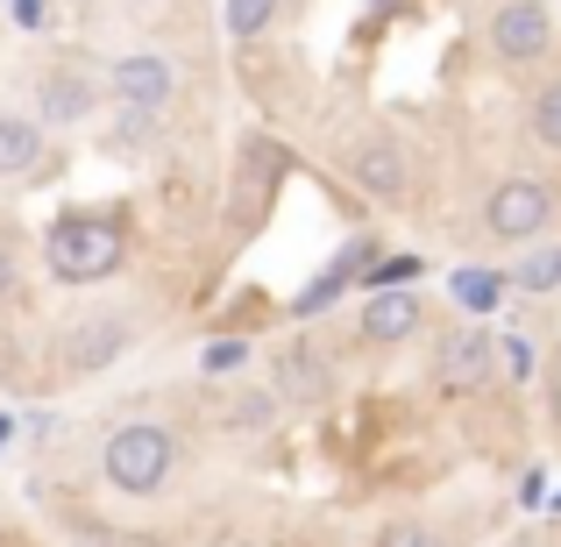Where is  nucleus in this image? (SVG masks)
I'll return each mask as SVG.
<instances>
[{"instance_id":"nucleus-7","label":"nucleus","mask_w":561,"mask_h":547,"mask_svg":"<svg viewBox=\"0 0 561 547\" xmlns=\"http://www.w3.org/2000/svg\"><path fill=\"white\" fill-rule=\"evenodd\" d=\"M491 50L505 57V65H534V57L554 50V14L540 8V0H505V8L491 14Z\"/></svg>"},{"instance_id":"nucleus-5","label":"nucleus","mask_w":561,"mask_h":547,"mask_svg":"<svg viewBox=\"0 0 561 547\" xmlns=\"http://www.w3.org/2000/svg\"><path fill=\"white\" fill-rule=\"evenodd\" d=\"M107 100L114 107H142V114H164L171 100H179V65H171L164 50H128L107 65Z\"/></svg>"},{"instance_id":"nucleus-14","label":"nucleus","mask_w":561,"mask_h":547,"mask_svg":"<svg viewBox=\"0 0 561 547\" xmlns=\"http://www.w3.org/2000/svg\"><path fill=\"white\" fill-rule=\"evenodd\" d=\"M505 285L526 292V299H548V292H561V242H534L519 263H512Z\"/></svg>"},{"instance_id":"nucleus-23","label":"nucleus","mask_w":561,"mask_h":547,"mask_svg":"<svg viewBox=\"0 0 561 547\" xmlns=\"http://www.w3.org/2000/svg\"><path fill=\"white\" fill-rule=\"evenodd\" d=\"M14 14H22V22H36V14H43V8H36V0H14Z\"/></svg>"},{"instance_id":"nucleus-2","label":"nucleus","mask_w":561,"mask_h":547,"mask_svg":"<svg viewBox=\"0 0 561 547\" xmlns=\"http://www.w3.org/2000/svg\"><path fill=\"white\" fill-rule=\"evenodd\" d=\"M43 263L65 285H100V277L122 271V228L107 214H57L43 235Z\"/></svg>"},{"instance_id":"nucleus-20","label":"nucleus","mask_w":561,"mask_h":547,"mask_svg":"<svg viewBox=\"0 0 561 547\" xmlns=\"http://www.w3.org/2000/svg\"><path fill=\"white\" fill-rule=\"evenodd\" d=\"M242 356H249V342H234V334H228V342H206V356H199V369H206V377H228V369L242 363Z\"/></svg>"},{"instance_id":"nucleus-16","label":"nucleus","mask_w":561,"mask_h":547,"mask_svg":"<svg viewBox=\"0 0 561 547\" xmlns=\"http://www.w3.org/2000/svg\"><path fill=\"white\" fill-rule=\"evenodd\" d=\"M220 426H234V434H271L277 426V398L256 391V384H249V391H228L220 398Z\"/></svg>"},{"instance_id":"nucleus-1","label":"nucleus","mask_w":561,"mask_h":547,"mask_svg":"<svg viewBox=\"0 0 561 547\" xmlns=\"http://www.w3.org/2000/svg\"><path fill=\"white\" fill-rule=\"evenodd\" d=\"M100 477L122 498H157L179 477V434H171L164 420H122L100 441Z\"/></svg>"},{"instance_id":"nucleus-21","label":"nucleus","mask_w":561,"mask_h":547,"mask_svg":"<svg viewBox=\"0 0 561 547\" xmlns=\"http://www.w3.org/2000/svg\"><path fill=\"white\" fill-rule=\"evenodd\" d=\"M14 285H22V257H14V242L0 235V306L14 299Z\"/></svg>"},{"instance_id":"nucleus-11","label":"nucleus","mask_w":561,"mask_h":547,"mask_svg":"<svg viewBox=\"0 0 561 547\" xmlns=\"http://www.w3.org/2000/svg\"><path fill=\"white\" fill-rule=\"evenodd\" d=\"M271 398L277 406H320L328 398V369H320L313 349H285L271 363Z\"/></svg>"},{"instance_id":"nucleus-19","label":"nucleus","mask_w":561,"mask_h":547,"mask_svg":"<svg viewBox=\"0 0 561 547\" xmlns=\"http://www.w3.org/2000/svg\"><path fill=\"white\" fill-rule=\"evenodd\" d=\"M377 547H448V534L440 526H426V520H398V526H383Z\"/></svg>"},{"instance_id":"nucleus-24","label":"nucleus","mask_w":561,"mask_h":547,"mask_svg":"<svg viewBox=\"0 0 561 547\" xmlns=\"http://www.w3.org/2000/svg\"><path fill=\"white\" fill-rule=\"evenodd\" d=\"M128 8H157V0H128Z\"/></svg>"},{"instance_id":"nucleus-13","label":"nucleus","mask_w":561,"mask_h":547,"mask_svg":"<svg viewBox=\"0 0 561 547\" xmlns=\"http://www.w3.org/2000/svg\"><path fill=\"white\" fill-rule=\"evenodd\" d=\"M107 143L114 157H157L164 150V114H142V107H114L107 114Z\"/></svg>"},{"instance_id":"nucleus-3","label":"nucleus","mask_w":561,"mask_h":547,"mask_svg":"<svg viewBox=\"0 0 561 547\" xmlns=\"http://www.w3.org/2000/svg\"><path fill=\"white\" fill-rule=\"evenodd\" d=\"M561 214V192L548 179H505L483 200V235L491 242H540Z\"/></svg>"},{"instance_id":"nucleus-17","label":"nucleus","mask_w":561,"mask_h":547,"mask_svg":"<svg viewBox=\"0 0 561 547\" xmlns=\"http://www.w3.org/2000/svg\"><path fill=\"white\" fill-rule=\"evenodd\" d=\"M448 299L462 314H497L505 306V277L497 271H448Z\"/></svg>"},{"instance_id":"nucleus-15","label":"nucleus","mask_w":561,"mask_h":547,"mask_svg":"<svg viewBox=\"0 0 561 547\" xmlns=\"http://www.w3.org/2000/svg\"><path fill=\"white\" fill-rule=\"evenodd\" d=\"M277 14H285V0H220V29L234 43H263L277 29Z\"/></svg>"},{"instance_id":"nucleus-6","label":"nucleus","mask_w":561,"mask_h":547,"mask_svg":"<svg viewBox=\"0 0 561 547\" xmlns=\"http://www.w3.org/2000/svg\"><path fill=\"white\" fill-rule=\"evenodd\" d=\"M491 369H497V342H491V328L462 320V328L440 334V349H434V377H440V391H448V398L483 391V384H491Z\"/></svg>"},{"instance_id":"nucleus-4","label":"nucleus","mask_w":561,"mask_h":547,"mask_svg":"<svg viewBox=\"0 0 561 547\" xmlns=\"http://www.w3.org/2000/svg\"><path fill=\"white\" fill-rule=\"evenodd\" d=\"M128 342H136V320L128 314H79L65 334H57V377L65 384H79V377H100L107 363H122L128 356Z\"/></svg>"},{"instance_id":"nucleus-12","label":"nucleus","mask_w":561,"mask_h":547,"mask_svg":"<svg viewBox=\"0 0 561 547\" xmlns=\"http://www.w3.org/2000/svg\"><path fill=\"white\" fill-rule=\"evenodd\" d=\"M43 150H50V136H43L36 114H0V179H28V171L43 164Z\"/></svg>"},{"instance_id":"nucleus-9","label":"nucleus","mask_w":561,"mask_h":547,"mask_svg":"<svg viewBox=\"0 0 561 547\" xmlns=\"http://www.w3.org/2000/svg\"><path fill=\"white\" fill-rule=\"evenodd\" d=\"M420 320H426L420 292H370V299H363V314H356V334L370 349H391V342H412V334H420Z\"/></svg>"},{"instance_id":"nucleus-22","label":"nucleus","mask_w":561,"mask_h":547,"mask_svg":"<svg viewBox=\"0 0 561 547\" xmlns=\"http://www.w3.org/2000/svg\"><path fill=\"white\" fill-rule=\"evenodd\" d=\"M505 363H512V377H519V384L534 377V349H526L519 334H505Z\"/></svg>"},{"instance_id":"nucleus-10","label":"nucleus","mask_w":561,"mask_h":547,"mask_svg":"<svg viewBox=\"0 0 561 547\" xmlns=\"http://www.w3.org/2000/svg\"><path fill=\"white\" fill-rule=\"evenodd\" d=\"M93 107H100V86H85L79 71H43V79H36V122H43V136H50V128H79Z\"/></svg>"},{"instance_id":"nucleus-8","label":"nucleus","mask_w":561,"mask_h":547,"mask_svg":"<svg viewBox=\"0 0 561 547\" xmlns=\"http://www.w3.org/2000/svg\"><path fill=\"white\" fill-rule=\"evenodd\" d=\"M348 171H356V185L383 206L412 192V164H405V143L398 136H363L356 150H348Z\"/></svg>"},{"instance_id":"nucleus-18","label":"nucleus","mask_w":561,"mask_h":547,"mask_svg":"<svg viewBox=\"0 0 561 547\" xmlns=\"http://www.w3.org/2000/svg\"><path fill=\"white\" fill-rule=\"evenodd\" d=\"M526 136H534L540 150L561 157V79H548V86L534 93V107H526Z\"/></svg>"}]
</instances>
